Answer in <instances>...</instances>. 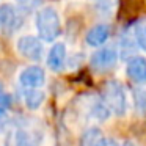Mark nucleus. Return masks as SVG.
I'll list each match as a JSON object with an SVG mask.
<instances>
[{
  "label": "nucleus",
  "instance_id": "20e7f679",
  "mask_svg": "<svg viewBox=\"0 0 146 146\" xmlns=\"http://www.w3.org/2000/svg\"><path fill=\"white\" fill-rule=\"evenodd\" d=\"M17 52L22 55L24 58L32 61H39L44 55V46H42L41 39L38 36L33 35H24L17 39Z\"/></svg>",
  "mask_w": 146,
  "mask_h": 146
},
{
  "label": "nucleus",
  "instance_id": "f03ea898",
  "mask_svg": "<svg viewBox=\"0 0 146 146\" xmlns=\"http://www.w3.org/2000/svg\"><path fill=\"white\" fill-rule=\"evenodd\" d=\"M101 101L108 111L115 113L116 116H124L127 110V98L124 86L118 80H107L102 86Z\"/></svg>",
  "mask_w": 146,
  "mask_h": 146
},
{
  "label": "nucleus",
  "instance_id": "a211bd4d",
  "mask_svg": "<svg viewBox=\"0 0 146 146\" xmlns=\"http://www.w3.org/2000/svg\"><path fill=\"white\" fill-rule=\"evenodd\" d=\"M96 146H118V143L115 141L113 138H105V137H104V138H102Z\"/></svg>",
  "mask_w": 146,
  "mask_h": 146
},
{
  "label": "nucleus",
  "instance_id": "1a4fd4ad",
  "mask_svg": "<svg viewBox=\"0 0 146 146\" xmlns=\"http://www.w3.org/2000/svg\"><path fill=\"white\" fill-rule=\"evenodd\" d=\"M110 25L108 24H98V25L91 27V29L86 32V36H85V41L88 46L91 47H101L104 46L105 42L108 41L110 38Z\"/></svg>",
  "mask_w": 146,
  "mask_h": 146
},
{
  "label": "nucleus",
  "instance_id": "7ed1b4c3",
  "mask_svg": "<svg viewBox=\"0 0 146 146\" xmlns=\"http://www.w3.org/2000/svg\"><path fill=\"white\" fill-rule=\"evenodd\" d=\"M41 135L32 129L14 127L7 133L5 146H39Z\"/></svg>",
  "mask_w": 146,
  "mask_h": 146
},
{
  "label": "nucleus",
  "instance_id": "4468645a",
  "mask_svg": "<svg viewBox=\"0 0 146 146\" xmlns=\"http://www.w3.org/2000/svg\"><path fill=\"white\" fill-rule=\"evenodd\" d=\"M104 138L102 137V132L98 129V127H91L88 129L85 133L82 135V140H80V146H96L101 140Z\"/></svg>",
  "mask_w": 146,
  "mask_h": 146
},
{
  "label": "nucleus",
  "instance_id": "2eb2a0df",
  "mask_svg": "<svg viewBox=\"0 0 146 146\" xmlns=\"http://www.w3.org/2000/svg\"><path fill=\"white\" fill-rule=\"evenodd\" d=\"M132 96H133V102H135L137 111L141 115H146V88H143V86L135 88Z\"/></svg>",
  "mask_w": 146,
  "mask_h": 146
},
{
  "label": "nucleus",
  "instance_id": "423d86ee",
  "mask_svg": "<svg viewBox=\"0 0 146 146\" xmlns=\"http://www.w3.org/2000/svg\"><path fill=\"white\" fill-rule=\"evenodd\" d=\"M21 14L16 7L5 3L0 7V29L7 33H13L21 27Z\"/></svg>",
  "mask_w": 146,
  "mask_h": 146
},
{
  "label": "nucleus",
  "instance_id": "f257e3e1",
  "mask_svg": "<svg viewBox=\"0 0 146 146\" xmlns=\"http://www.w3.org/2000/svg\"><path fill=\"white\" fill-rule=\"evenodd\" d=\"M36 30H38V38L46 42H54L61 33V22L58 13L52 7L39 8L36 13Z\"/></svg>",
  "mask_w": 146,
  "mask_h": 146
},
{
  "label": "nucleus",
  "instance_id": "f3484780",
  "mask_svg": "<svg viewBox=\"0 0 146 146\" xmlns=\"http://www.w3.org/2000/svg\"><path fill=\"white\" fill-rule=\"evenodd\" d=\"M11 107V96L5 91L3 85L0 83V116H3Z\"/></svg>",
  "mask_w": 146,
  "mask_h": 146
},
{
  "label": "nucleus",
  "instance_id": "9d476101",
  "mask_svg": "<svg viewBox=\"0 0 146 146\" xmlns=\"http://www.w3.org/2000/svg\"><path fill=\"white\" fill-rule=\"evenodd\" d=\"M64 61H66V47L63 42H55L50 47L47 54V66L54 72H58L64 68Z\"/></svg>",
  "mask_w": 146,
  "mask_h": 146
},
{
  "label": "nucleus",
  "instance_id": "6e6552de",
  "mask_svg": "<svg viewBox=\"0 0 146 146\" xmlns=\"http://www.w3.org/2000/svg\"><path fill=\"white\" fill-rule=\"evenodd\" d=\"M126 74L133 83L145 85L146 83V58L143 57H130L126 64Z\"/></svg>",
  "mask_w": 146,
  "mask_h": 146
},
{
  "label": "nucleus",
  "instance_id": "f8f14e48",
  "mask_svg": "<svg viewBox=\"0 0 146 146\" xmlns=\"http://www.w3.org/2000/svg\"><path fill=\"white\" fill-rule=\"evenodd\" d=\"M118 8V0H94V10L101 17H111Z\"/></svg>",
  "mask_w": 146,
  "mask_h": 146
},
{
  "label": "nucleus",
  "instance_id": "dca6fc26",
  "mask_svg": "<svg viewBox=\"0 0 146 146\" xmlns=\"http://www.w3.org/2000/svg\"><path fill=\"white\" fill-rule=\"evenodd\" d=\"M17 10H21L22 13H32L36 8L41 7L42 0H17Z\"/></svg>",
  "mask_w": 146,
  "mask_h": 146
},
{
  "label": "nucleus",
  "instance_id": "0eeeda50",
  "mask_svg": "<svg viewBox=\"0 0 146 146\" xmlns=\"http://www.w3.org/2000/svg\"><path fill=\"white\" fill-rule=\"evenodd\" d=\"M19 82L25 90H39L46 83V72L41 66H29L21 72Z\"/></svg>",
  "mask_w": 146,
  "mask_h": 146
},
{
  "label": "nucleus",
  "instance_id": "9b49d317",
  "mask_svg": "<svg viewBox=\"0 0 146 146\" xmlns=\"http://www.w3.org/2000/svg\"><path fill=\"white\" fill-rule=\"evenodd\" d=\"M44 91H41V90H25V93H24V102H25V107L29 108V110H38L39 107H41V104L44 102Z\"/></svg>",
  "mask_w": 146,
  "mask_h": 146
},
{
  "label": "nucleus",
  "instance_id": "6ab92c4d",
  "mask_svg": "<svg viewBox=\"0 0 146 146\" xmlns=\"http://www.w3.org/2000/svg\"><path fill=\"white\" fill-rule=\"evenodd\" d=\"M123 146H140V145H137L135 141H132V140H126V141L123 143Z\"/></svg>",
  "mask_w": 146,
  "mask_h": 146
},
{
  "label": "nucleus",
  "instance_id": "39448f33",
  "mask_svg": "<svg viewBox=\"0 0 146 146\" xmlns=\"http://www.w3.org/2000/svg\"><path fill=\"white\" fill-rule=\"evenodd\" d=\"M116 63H118V50L115 47H101L90 58L91 68L94 71H99V72L111 69V68H115Z\"/></svg>",
  "mask_w": 146,
  "mask_h": 146
},
{
  "label": "nucleus",
  "instance_id": "ddd939ff",
  "mask_svg": "<svg viewBox=\"0 0 146 146\" xmlns=\"http://www.w3.org/2000/svg\"><path fill=\"white\" fill-rule=\"evenodd\" d=\"M133 39L141 50L146 52V19H141L133 25Z\"/></svg>",
  "mask_w": 146,
  "mask_h": 146
}]
</instances>
